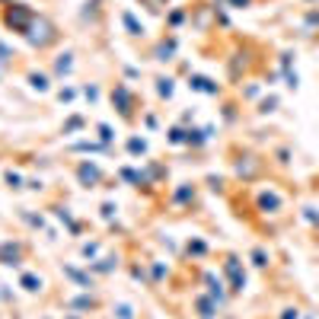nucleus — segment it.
I'll use <instances>...</instances> for the list:
<instances>
[{
	"label": "nucleus",
	"instance_id": "f257e3e1",
	"mask_svg": "<svg viewBox=\"0 0 319 319\" xmlns=\"http://www.w3.org/2000/svg\"><path fill=\"white\" fill-rule=\"evenodd\" d=\"M99 176H102V172H99L96 166H80V179H83L86 185H90V182H99Z\"/></svg>",
	"mask_w": 319,
	"mask_h": 319
},
{
	"label": "nucleus",
	"instance_id": "f03ea898",
	"mask_svg": "<svg viewBox=\"0 0 319 319\" xmlns=\"http://www.w3.org/2000/svg\"><path fill=\"white\" fill-rule=\"evenodd\" d=\"M22 287H26V291H42V278H35V275H22Z\"/></svg>",
	"mask_w": 319,
	"mask_h": 319
},
{
	"label": "nucleus",
	"instance_id": "7ed1b4c3",
	"mask_svg": "<svg viewBox=\"0 0 319 319\" xmlns=\"http://www.w3.org/2000/svg\"><path fill=\"white\" fill-rule=\"evenodd\" d=\"M125 26H128V29H131V35H144V26H137V22H134V16H131V13H125Z\"/></svg>",
	"mask_w": 319,
	"mask_h": 319
},
{
	"label": "nucleus",
	"instance_id": "20e7f679",
	"mask_svg": "<svg viewBox=\"0 0 319 319\" xmlns=\"http://www.w3.org/2000/svg\"><path fill=\"white\" fill-rule=\"evenodd\" d=\"M99 134H102V140H109L112 137V128L109 125H99Z\"/></svg>",
	"mask_w": 319,
	"mask_h": 319
},
{
	"label": "nucleus",
	"instance_id": "39448f33",
	"mask_svg": "<svg viewBox=\"0 0 319 319\" xmlns=\"http://www.w3.org/2000/svg\"><path fill=\"white\" fill-rule=\"evenodd\" d=\"M144 147H147V144H144V140H137V137L131 140V150H134V153H140V150H144Z\"/></svg>",
	"mask_w": 319,
	"mask_h": 319
},
{
	"label": "nucleus",
	"instance_id": "423d86ee",
	"mask_svg": "<svg viewBox=\"0 0 319 319\" xmlns=\"http://www.w3.org/2000/svg\"><path fill=\"white\" fill-rule=\"evenodd\" d=\"M233 4H246V0H233Z\"/></svg>",
	"mask_w": 319,
	"mask_h": 319
}]
</instances>
